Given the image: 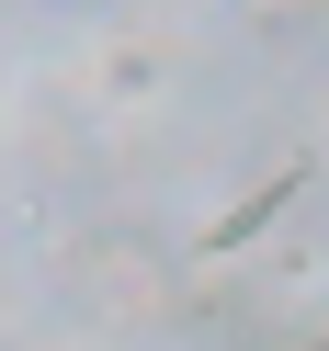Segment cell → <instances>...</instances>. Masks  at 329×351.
I'll return each instance as SVG.
<instances>
[{
	"label": "cell",
	"instance_id": "cell-1",
	"mask_svg": "<svg viewBox=\"0 0 329 351\" xmlns=\"http://www.w3.org/2000/svg\"><path fill=\"white\" fill-rule=\"evenodd\" d=\"M295 193H306V170H295V159H284L273 182H250V193H238V204H227V215L205 227V261H216V250H238V238H261V227H273L284 204H295Z\"/></svg>",
	"mask_w": 329,
	"mask_h": 351
},
{
	"label": "cell",
	"instance_id": "cell-2",
	"mask_svg": "<svg viewBox=\"0 0 329 351\" xmlns=\"http://www.w3.org/2000/svg\"><path fill=\"white\" fill-rule=\"evenodd\" d=\"M80 12H102V0H80Z\"/></svg>",
	"mask_w": 329,
	"mask_h": 351
}]
</instances>
